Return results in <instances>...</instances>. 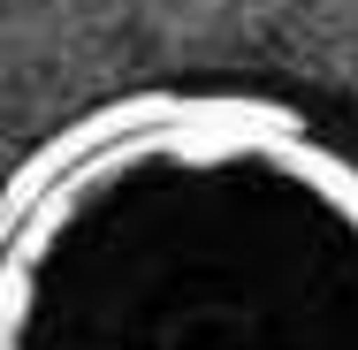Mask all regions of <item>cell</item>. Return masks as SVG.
Segmentation results:
<instances>
[{"label": "cell", "instance_id": "cell-1", "mask_svg": "<svg viewBox=\"0 0 358 350\" xmlns=\"http://www.w3.org/2000/svg\"><path fill=\"white\" fill-rule=\"evenodd\" d=\"M0 350H358V145L282 92H107L0 175Z\"/></svg>", "mask_w": 358, "mask_h": 350}]
</instances>
